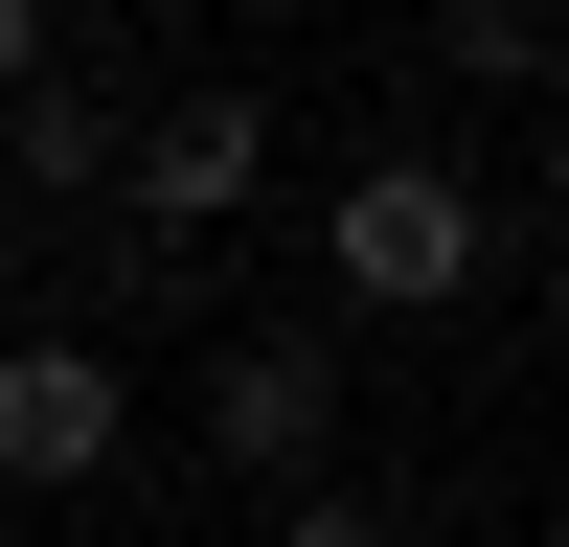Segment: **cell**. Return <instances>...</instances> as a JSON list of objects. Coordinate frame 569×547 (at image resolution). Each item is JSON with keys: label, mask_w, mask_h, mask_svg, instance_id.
<instances>
[{"label": "cell", "mask_w": 569, "mask_h": 547, "mask_svg": "<svg viewBox=\"0 0 569 547\" xmlns=\"http://www.w3.org/2000/svg\"><path fill=\"white\" fill-rule=\"evenodd\" d=\"M319 274H342V319H456L501 274L479 182L433 160V137H388V160H342V206H319Z\"/></svg>", "instance_id": "cell-1"}, {"label": "cell", "mask_w": 569, "mask_h": 547, "mask_svg": "<svg viewBox=\"0 0 569 547\" xmlns=\"http://www.w3.org/2000/svg\"><path fill=\"white\" fill-rule=\"evenodd\" d=\"M137 456V365L91 319H0V501H91Z\"/></svg>", "instance_id": "cell-2"}, {"label": "cell", "mask_w": 569, "mask_h": 547, "mask_svg": "<svg viewBox=\"0 0 569 547\" xmlns=\"http://www.w3.org/2000/svg\"><path fill=\"white\" fill-rule=\"evenodd\" d=\"M206 456L251 501H297L319 456H342V342H319V319H228L206 342Z\"/></svg>", "instance_id": "cell-3"}, {"label": "cell", "mask_w": 569, "mask_h": 547, "mask_svg": "<svg viewBox=\"0 0 569 547\" xmlns=\"http://www.w3.org/2000/svg\"><path fill=\"white\" fill-rule=\"evenodd\" d=\"M251 182H273V115H251V91H182V115H137V137H114V206L160 228V251L251 228Z\"/></svg>", "instance_id": "cell-4"}, {"label": "cell", "mask_w": 569, "mask_h": 547, "mask_svg": "<svg viewBox=\"0 0 569 547\" xmlns=\"http://www.w3.org/2000/svg\"><path fill=\"white\" fill-rule=\"evenodd\" d=\"M114 91H91V69H23V91H0V182H46V206H91V182H114Z\"/></svg>", "instance_id": "cell-5"}, {"label": "cell", "mask_w": 569, "mask_h": 547, "mask_svg": "<svg viewBox=\"0 0 569 547\" xmlns=\"http://www.w3.org/2000/svg\"><path fill=\"white\" fill-rule=\"evenodd\" d=\"M273 547H410V525H388V501H342V479H297V501H273Z\"/></svg>", "instance_id": "cell-6"}, {"label": "cell", "mask_w": 569, "mask_h": 547, "mask_svg": "<svg viewBox=\"0 0 569 547\" xmlns=\"http://www.w3.org/2000/svg\"><path fill=\"white\" fill-rule=\"evenodd\" d=\"M23 69H69V0H0V91Z\"/></svg>", "instance_id": "cell-7"}]
</instances>
